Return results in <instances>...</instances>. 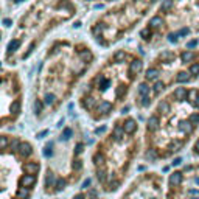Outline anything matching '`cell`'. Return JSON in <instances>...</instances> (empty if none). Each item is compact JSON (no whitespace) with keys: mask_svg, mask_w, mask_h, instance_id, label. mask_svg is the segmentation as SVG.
Instances as JSON below:
<instances>
[{"mask_svg":"<svg viewBox=\"0 0 199 199\" xmlns=\"http://www.w3.org/2000/svg\"><path fill=\"white\" fill-rule=\"evenodd\" d=\"M95 51L86 40L59 38L45 50L36 73L33 112L42 115L64 100L93 65Z\"/></svg>","mask_w":199,"mask_h":199,"instance_id":"6da1fadb","label":"cell"},{"mask_svg":"<svg viewBox=\"0 0 199 199\" xmlns=\"http://www.w3.org/2000/svg\"><path fill=\"white\" fill-rule=\"evenodd\" d=\"M143 70L145 59L142 53L123 47L114 50L87 79L81 95V106L97 118L111 115L117 103L126 100Z\"/></svg>","mask_w":199,"mask_h":199,"instance_id":"7a4b0ae2","label":"cell"},{"mask_svg":"<svg viewBox=\"0 0 199 199\" xmlns=\"http://www.w3.org/2000/svg\"><path fill=\"white\" fill-rule=\"evenodd\" d=\"M78 14L75 0H31L14 22L3 62L17 65L30 59L45 38Z\"/></svg>","mask_w":199,"mask_h":199,"instance_id":"3957f363","label":"cell"},{"mask_svg":"<svg viewBox=\"0 0 199 199\" xmlns=\"http://www.w3.org/2000/svg\"><path fill=\"white\" fill-rule=\"evenodd\" d=\"M199 79V48L165 47L151 58L137 84V104L146 109L171 86H187Z\"/></svg>","mask_w":199,"mask_h":199,"instance_id":"277c9868","label":"cell"},{"mask_svg":"<svg viewBox=\"0 0 199 199\" xmlns=\"http://www.w3.org/2000/svg\"><path fill=\"white\" fill-rule=\"evenodd\" d=\"M152 115L157 120V129L149 134L152 142L164 145L166 154L179 152L199 126V87H174L157 103Z\"/></svg>","mask_w":199,"mask_h":199,"instance_id":"5b68a950","label":"cell"},{"mask_svg":"<svg viewBox=\"0 0 199 199\" xmlns=\"http://www.w3.org/2000/svg\"><path fill=\"white\" fill-rule=\"evenodd\" d=\"M199 36V0H162L138 31L142 48L176 47Z\"/></svg>","mask_w":199,"mask_h":199,"instance_id":"8992f818","label":"cell"},{"mask_svg":"<svg viewBox=\"0 0 199 199\" xmlns=\"http://www.w3.org/2000/svg\"><path fill=\"white\" fill-rule=\"evenodd\" d=\"M162 0H118L95 17L89 36L98 47L109 48L145 24Z\"/></svg>","mask_w":199,"mask_h":199,"instance_id":"52a82bcc","label":"cell"},{"mask_svg":"<svg viewBox=\"0 0 199 199\" xmlns=\"http://www.w3.org/2000/svg\"><path fill=\"white\" fill-rule=\"evenodd\" d=\"M22 2H24V0H0V17H3V16H6L8 13H11V10H14Z\"/></svg>","mask_w":199,"mask_h":199,"instance_id":"ba28073f","label":"cell"},{"mask_svg":"<svg viewBox=\"0 0 199 199\" xmlns=\"http://www.w3.org/2000/svg\"><path fill=\"white\" fill-rule=\"evenodd\" d=\"M19 154L24 157V159H28V157L33 154V146H31V143L22 142L20 143V148H19Z\"/></svg>","mask_w":199,"mask_h":199,"instance_id":"9c48e42d","label":"cell"},{"mask_svg":"<svg viewBox=\"0 0 199 199\" xmlns=\"http://www.w3.org/2000/svg\"><path fill=\"white\" fill-rule=\"evenodd\" d=\"M24 171L26 174H36L39 171V164L38 162H25L24 164Z\"/></svg>","mask_w":199,"mask_h":199,"instance_id":"30bf717a","label":"cell"},{"mask_svg":"<svg viewBox=\"0 0 199 199\" xmlns=\"http://www.w3.org/2000/svg\"><path fill=\"white\" fill-rule=\"evenodd\" d=\"M36 184V176L34 174H24L20 177V185L22 187H31V185Z\"/></svg>","mask_w":199,"mask_h":199,"instance_id":"8fae6325","label":"cell"},{"mask_svg":"<svg viewBox=\"0 0 199 199\" xmlns=\"http://www.w3.org/2000/svg\"><path fill=\"white\" fill-rule=\"evenodd\" d=\"M182 179H184V176L180 171H174L173 174H170V184L171 185H180Z\"/></svg>","mask_w":199,"mask_h":199,"instance_id":"7c38bea8","label":"cell"},{"mask_svg":"<svg viewBox=\"0 0 199 199\" xmlns=\"http://www.w3.org/2000/svg\"><path fill=\"white\" fill-rule=\"evenodd\" d=\"M30 196V188L28 187H20L17 190V198L19 199H26Z\"/></svg>","mask_w":199,"mask_h":199,"instance_id":"4fadbf2b","label":"cell"},{"mask_svg":"<svg viewBox=\"0 0 199 199\" xmlns=\"http://www.w3.org/2000/svg\"><path fill=\"white\" fill-rule=\"evenodd\" d=\"M106 168H103V166H101V168H97V177H98V180H100V182H104V180H106Z\"/></svg>","mask_w":199,"mask_h":199,"instance_id":"5bb4252c","label":"cell"},{"mask_svg":"<svg viewBox=\"0 0 199 199\" xmlns=\"http://www.w3.org/2000/svg\"><path fill=\"white\" fill-rule=\"evenodd\" d=\"M55 182H56V179H55V174L48 173V174H47V177H45V187H50V185H53Z\"/></svg>","mask_w":199,"mask_h":199,"instance_id":"9a60e30c","label":"cell"},{"mask_svg":"<svg viewBox=\"0 0 199 199\" xmlns=\"http://www.w3.org/2000/svg\"><path fill=\"white\" fill-rule=\"evenodd\" d=\"M81 168H83V160L75 159V162H73V170H75V171H81Z\"/></svg>","mask_w":199,"mask_h":199,"instance_id":"2e32d148","label":"cell"},{"mask_svg":"<svg viewBox=\"0 0 199 199\" xmlns=\"http://www.w3.org/2000/svg\"><path fill=\"white\" fill-rule=\"evenodd\" d=\"M64 187H65V180L64 179H58L56 180V190H58V191H61V190H64Z\"/></svg>","mask_w":199,"mask_h":199,"instance_id":"e0dca14e","label":"cell"},{"mask_svg":"<svg viewBox=\"0 0 199 199\" xmlns=\"http://www.w3.org/2000/svg\"><path fill=\"white\" fill-rule=\"evenodd\" d=\"M86 3H107V2H117V0H83Z\"/></svg>","mask_w":199,"mask_h":199,"instance_id":"ac0fdd59","label":"cell"},{"mask_svg":"<svg viewBox=\"0 0 199 199\" xmlns=\"http://www.w3.org/2000/svg\"><path fill=\"white\" fill-rule=\"evenodd\" d=\"M89 185H90V179H86L84 182H83V188H87Z\"/></svg>","mask_w":199,"mask_h":199,"instance_id":"d6986e66","label":"cell"},{"mask_svg":"<svg viewBox=\"0 0 199 199\" xmlns=\"http://www.w3.org/2000/svg\"><path fill=\"white\" fill-rule=\"evenodd\" d=\"M180 162H182V159H176V160L173 162V165H174V166H179V165H180Z\"/></svg>","mask_w":199,"mask_h":199,"instance_id":"ffe728a7","label":"cell"},{"mask_svg":"<svg viewBox=\"0 0 199 199\" xmlns=\"http://www.w3.org/2000/svg\"><path fill=\"white\" fill-rule=\"evenodd\" d=\"M73 199H86V196H84V194H81V193H79V194H76V196H75Z\"/></svg>","mask_w":199,"mask_h":199,"instance_id":"44dd1931","label":"cell"},{"mask_svg":"<svg viewBox=\"0 0 199 199\" xmlns=\"http://www.w3.org/2000/svg\"><path fill=\"white\" fill-rule=\"evenodd\" d=\"M194 184H198V185H199V177H194Z\"/></svg>","mask_w":199,"mask_h":199,"instance_id":"7402d4cb","label":"cell"},{"mask_svg":"<svg viewBox=\"0 0 199 199\" xmlns=\"http://www.w3.org/2000/svg\"><path fill=\"white\" fill-rule=\"evenodd\" d=\"M2 38H3V33L0 31V42H2Z\"/></svg>","mask_w":199,"mask_h":199,"instance_id":"603a6c76","label":"cell"},{"mask_svg":"<svg viewBox=\"0 0 199 199\" xmlns=\"http://www.w3.org/2000/svg\"><path fill=\"white\" fill-rule=\"evenodd\" d=\"M193 199H199V198H193Z\"/></svg>","mask_w":199,"mask_h":199,"instance_id":"cb8c5ba5","label":"cell"}]
</instances>
